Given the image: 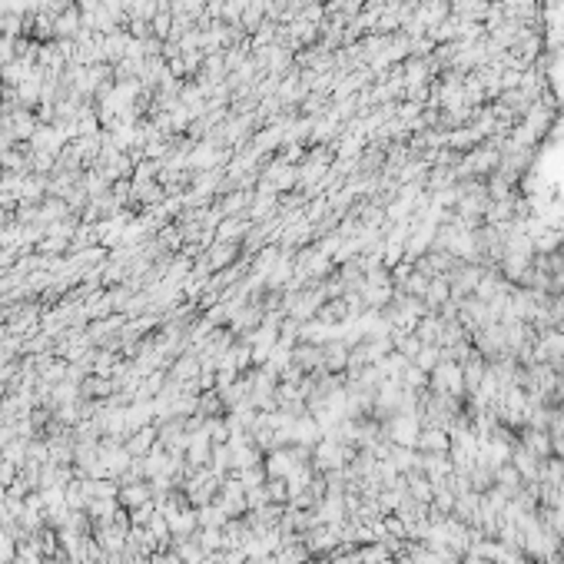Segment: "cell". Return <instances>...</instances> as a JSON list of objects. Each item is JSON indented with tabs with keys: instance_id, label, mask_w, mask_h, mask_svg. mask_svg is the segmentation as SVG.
<instances>
[{
	"instance_id": "6da1fadb",
	"label": "cell",
	"mask_w": 564,
	"mask_h": 564,
	"mask_svg": "<svg viewBox=\"0 0 564 564\" xmlns=\"http://www.w3.org/2000/svg\"><path fill=\"white\" fill-rule=\"evenodd\" d=\"M415 445H422L425 451H445V448H448V435H445V432H439V428H432V432H425V435L415 441Z\"/></svg>"
}]
</instances>
